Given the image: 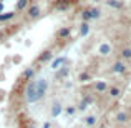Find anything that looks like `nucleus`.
I'll use <instances>...</instances> for the list:
<instances>
[{"label":"nucleus","mask_w":131,"mask_h":128,"mask_svg":"<svg viewBox=\"0 0 131 128\" xmlns=\"http://www.w3.org/2000/svg\"><path fill=\"white\" fill-rule=\"evenodd\" d=\"M48 58H51V53H50V52H45L42 57H40V62H47Z\"/></svg>","instance_id":"obj_11"},{"label":"nucleus","mask_w":131,"mask_h":128,"mask_svg":"<svg viewBox=\"0 0 131 128\" xmlns=\"http://www.w3.org/2000/svg\"><path fill=\"white\" fill-rule=\"evenodd\" d=\"M40 13V8L38 7H32V8H30V17H37Z\"/></svg>","instance_id":"obj_9"},{"label":"nucleus","mask_w":131,"mask_h":128,"mask_svg":"<svg viewBox=\"0 0 131 128\" xmlns=\"http://www.w3.org/2000/svg\"><path fill=\"white\" fill-rule=\"evenodd\" d=\"M88 15H90V18H98V17H100V12L96 8H91V10H88Z\"/></svg>","instance_id":"obj_7"},{"label":"nucleus","mask_w":131,"mask_h":128,"mask_svg":"<svg viewBox=\"0 0 131 128\" xmlns=\"http://www.w3.org/2000/svg\"><path fill=\"white\" fill-rule=\"evenodd\" d=\"M32 73H33L32 70H27L25 73H23V78H30V77H32Z\"/></svg>","instance_id":"obj_18"},{"label":"nucleus","mask_w":131,"mask_h":128,"mask_svg":"<svg viewBox=\"0 0 131 128\" xmlns=\"http://www.w3.org/2000/svg\"><path fill=\"white\" fill-rule=\"evenodd\" d=\"M110 52H111V47H110L108 43H103V45H100V53H103V55H108Z\"/></svg>","instance_id":"obj_4"},{"label":"nucleus","mask_w":131,"mask_h":128,"mask_svg":"<svg viewBox=\"0 0 131 128\" xmlns=\"http://www.w3.org/2000/svg\"><path fill=\"white\" fill-rule=\"evenodd\" d=\"M68 35V30L65 28V30H60V37H67Z\"/></svg>","instance_id":"obj_19"},{"label":"nucleus","mask_w":131,"mask_h":128,"mask_svg":"<svg viewBox=\"0 0 131 128\" xmlns=\"http://www.w3.org/2000/svg\"><path fill=\"white\" fill-rule=\"evenodd\" d=\"M125 70H126V67H125V63H121V62H116V63L113 65V72H115V73H123Z\"/></svg>","instance_id":"obj_3"},{"label":"nucleus","mask_w":131,"mask_h":128,"mask_svg":"<svg viewBox=\"0 0 131 128\" xmlns=\"http://www.w3.org/2000/svg\"><path fill=\"white\" fill-rule=\"evenodd\" d=\"M80 78H81V82H86V80H88V75H86V73H83Z\"/></svg>","instance_id":"obj_20"},{"label":"nucleus","mask_w":131,"mask_h":128,"mask_svg":"<svg viewBox=\"0 0 131 128\" xmlns=\"http://www.w3.org/2000/svg\"><path fill=\"white\" fill-rule=\"evenodd\" d=\"M60 63H65L63 58H57V60L53 62V65H51V68H58V65H60Z\"/></svg>","instance_id":"obj_12"},{"label":"nucleus","mask_w":131,"mask_h":128,"mask_svg":"<svg viewBox=\"0 0 131 128\" xmlns=\"http://www.w3.org/2000/svg\"><path fill=\"white\" fill-rule=\"evenodd\" d=\"M60 112H61V106L58 105V103H55V105H53V110H51L53 116H58V115H60Z\"/></svg>","instance_id":"obj_8"},{"label":"nucleus","mask_w":131,"mask_h":128,"mask_svg":"<svg viewBox=\"0 0 131 128\" xmlns=\"http://www.w3.org/2000/svg\"><path fill=\"white\" fill-rule=\"evenodd\" d=\"M110 95H111V96H118L119 95V90L118 88H111V90H110Z\"/></svg>","instance_id":"obj_17"},{"label":"nucleus","mask_w":131,"mask_h":128,"mask_svg":"<svg viewBox=\"0 0 131 128\" xmlns=\"http://www.w3.org/2000/svg\"><path fill=\"white\" fill-rule=\"evenodd\" d=\"M13 17V13H5V15H0V22H3V20H8V18H12Z\"/></svg>","instance_id":"obj_16"},{"label":"nucleus","mask_w":131,"mask_h":128,"mask_svg":"<svg viewBox=\"0 0 131 128\" xmlns=\"http://www.w3.org/2000/svg\"><path fill=\"white\" fill-rule=\"evenodd\" d=\"M43 128H51V126H50V123H45V126H43Z\"/></svg>","instance_id":"obj_21"},{"label":"nucleus","mask_w":131,"mask_h":128,"mask_svg":"<svg viewBox=\"0 0 131 128\" xmlns=\"http://www.w3.org/2000/svg\"><path fill=\"white\" fill-rule=\"evenodd\" d=\"M95 90H96V92H105V90H106V83H105V82H98V83H95Z\"/></svg>","instance_id":"obj_5"},{"label":"nucleus","mask_w":131,"mask_h":128,"mask_svg":"<svg viewBox=\"0 0 131 128\" xmlns=\"http://www.w3.org/2000/svg\"><path fill=\"white\" fill-rule=\"evenodd\" d=\"M123 58H131V48H126V50H123Z\"/></svg>","instance_id":"obj_15"},{"label":"nucleus","mask_w":131,"mask_h":128,"mask_svg":"<svg viewBox=\"0 0 131 128\" xmlns=\"http://www.w3.org/2000/svg\"><path fill=\"white\" fill-rule=\"evenodd\" d=\"M95 122H96L95 116H86V118H85V123H86V125H95Z\"/></svg>","instance_id":"obj_10"},{"label":"nucleus","mask_w":131,"mask_h":128,"mask_svg":"<svg viewBox=\"0 0 131 128\" xmlns=\"http://www.w3.org/2000/svg\"><path fill=\"white\" fill-rule=\"evenodd\" d=\"M27 100L28 102H37V82H32L27 86Z\"/></svg>","instance_id":"obj_1"},{"label":"nucleus","mask_w":131,"mask_h":128,"mask_svg":"<svg viewBox=\"0 0 131 128\" xmlns=\"http://www.w3.org/2000/svg\"><path fill=\"white\" fill-rule=\"evenodd\" d=\"M27 3H28L27 0H18V3H17V8H18V10H22L23 7H27Z\"/></svg>","instance_id":"obj_13"},{"label":"nucleus","mask_w":131,"mask_h":128,"mask_svg":"<svg viewBox=\"0 0 131 128\" xmlns=\"http://www.w3.org/2000/svg\"><path fill=\"white\" fill-rule=\"evenodd\" d=\"M88 30H90V25L88 23H83V25H81V35H86Z\"/></svg>","instance_id":"obj_14"},{"label":"nucleus","mask_w":131,"mask_h":128,"mask_svg":"<svg viewBox=\"0 0 131 128\" xmlns=\"http://www.w3.org/2000/svg\"><path fill=\"white\" fill-rule=\"evenodd\" d=\"M45 92H47V82L42 78V80L37 82V100H42Z\"/></svg>","instance_id":"obj_2"},{"label":"nucleus","mask_w":131,"mask_h":128,"mask_svg":"<svg viewBox=\"0 0 131 128\" xmlns=\"http://www.w3.org/2000/svg\"><path fill=\"white\" fill-rule=\"evenodd\" d=\"M126 120H128V116H126V113H118V115H116V122H119V123H125Z\"/></svg>","instance_id":"obj_6"}]
</instances>
